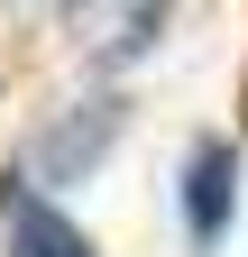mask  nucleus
<instances>
[{"instance_id":"f257e3e1","label":"nucleus","mask_w":248,"mask_h":257,"mask_svg":"<svg viewBox=\"0 0 248 257\" xmlns=\"http://www.w3.org/2000/svg\"><path fill=\"white\" fill-rule=\"evenodd\" d=\"M230 211H239V156H230V138H202L184 156V239L211 248L230 230Z\"/></svg>"},{"instance_id":"f03ea898","label":"nucleus","mask_w":248,"mask_h":257,"mask_svg":"<svg viewBox=\"0 0 248 257\" xmlns=\"http://www.w3.org/2000/svg\"><path fill=\"white\" fill-rule=\"evenodd\" d=\"M0 220H10V257H92V239H83L28 175H0Z\"/></svg>"}]
</instances>
